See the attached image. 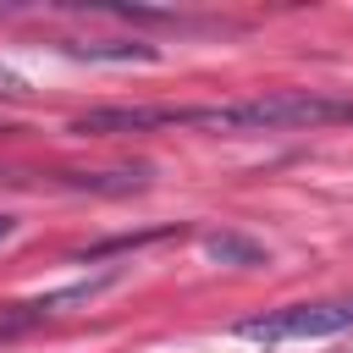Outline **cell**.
I'll return each instance as SVG.
<instances>
[{
  "instance_id": "cell-1",
  "label": "cell",
  "mask_w": 353,
  "mask_h": 353,
  "mask_svg": "<svg viewBox=\"0 0 353 353\" xmlns=\"http://www.w3.org/2000/svg\"><path fill=\"white\" fill-rule=\"evenodd\" d=\"M353 121V99L309 94V88H281V94H254V99H226V105H105L72 121L77 138H116V132H154V127H204V132H292V127H331Z\"/></svg>"
},
{
  "instance_id": "cell-2",
  "label": "cell",
  "mask_w": 353,
  "mask_h": 353,
  "mask_svg": "<svg viewBox=\"0 0 353 353\" xmlns=\"http://www.w3.org/2000/svg\"><path fill=\"white\" fill-rule=\"evenodd\" d=\"M336 331H353V298L287 303V309L237 320V336H248V342H314V336H336Z\"/></svg>"
},
{
  "instance_id": "cell-3",
  "label": "cell",
  "mask_w": 353,
  "mask_h": 353,
  "mask_svg": "<svg viewBox=\"0 0 353 353\" xmlns=\"http://www.w3.org/2000/svg\"><path fill=\"white\" fill-rule=\"evenodd\" d=\"M204 254L210 259H221V265H265V243H254V237H243V232H210L204 237Z\"/></svg>"
},
{
  "instance_id": "cell-4",
  "label": "cell",
  "mask_w": 353,
  "mask_h": 353,
  "mask_svg": "<svg viewBox=\"0 0 353 353\" xmlns=\"http://www.w3.org/2000/svg\"><path fill=\"white\" fill-rule=\"evenodd\" d=\"M66 55H77V61H154L160 50L143 39H105V44H66Z\"/></svg>"
},
{
  "instance_id": "cell-5",
  "label": "cell",
  "mask_w": 353,
  "mask_h": 353,
  "mask_svg": "<svg viewBox=\"0 0 353 353\" xmlns=\"http://www.w3.org/2000/svg\"><path fill=\"white\" fill-rule=\"evenodd\" d=\"M33 88H28V77L22 72H11V66H0V99H28Z\"/></svg>"
},
{
  "instance_id": "cell-6",
  "label": "cell",
  "mask_w": 353,
  "mask_h": 353,
  "mask_svg": "<svg viewBox=\"0 0 353 353\" xmlns=\"http://www.w3.org/2000/svg\"><path fill=\"white\" fill-rule=\"evenodd\" d=\"M17 237V215H0V243H11Z\"/></svg>"
},
{
  "instance_id": "cell-7",
  "label": "cell",
  "mask_w": 353,
  "mask_h": 353,
  "mask_svg": "<svg viewBox=\"0 0 353 353\" xmlns=\"http://www.w3.org/2000/svg\"><path fill=\"white\" fill-rule=\"evenodd\" d=\"M0 132H17V127H6V121H0Z\"/></svg>"
}]
</instances>
